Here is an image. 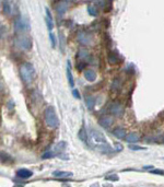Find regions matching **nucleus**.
I'll use <instances>...</instances> for the list:
<instances>
[{"label": "nucleus", "mask_w": 164, "mask_h": 187, "mask_svg": "<svg viewBox=\"0 0 164 187\" xmlns=\"http://www.w3.org/2000/svg\"><path fill=\"white\" fill-rule=\"evenodd\" d=\"M3 30H4V25L1 24V38L3 37Z\"/></svg>", "instance_id": "39"}, {"label": "nucleus", "mask_w": 164, "mask_h": 187, "mask_svg": "<svg viewBox=\"0 0 164 187\" xmlns=\"http://www.w3.org/2000/svg\"><path fill=\"white\" fill-rule=\"evenodd\" d=\"M163 143H164V139H163Z\"/></svg>", "instance_id": "40"}, {"label": "nucleus", "mask_w": 164, "mask_h": 187, "mask_svg": "<svg viewBox=\"0 0 164 187\" xmlns=\"http://www.w3.org/2000/svg\"><path fill=\"white\" fill-rule=\"evenodd\" d=\"M66 75H67V79H68V83L71 88H75V79L72 75L71 72V62L70 60L67 61V68H66Z\"/></svg>", "instance_id": "12"}, {"label": "nucleus", "mask_w": 164, "mask_h": 187, "mask_svg": "<svg viewBox=\"0 0 164 187\" xmlns=\"http://www.w3.org/2000/svg\"><path fill=\"white\" fill-rule=\"evenodd\" d=\"M86 65H88V62H84V61H82V60H78L77 65H75V68H77L78 71H83L84 68L86 67Z\"/></svg>", "instance_id": "26"}, {"label": "nucleus", "mask_w": 164, "mask_h": 187, "mask_svg": "<svg viewBox=\"0 0 164 187\" xmlns=\"http://www.w3.org/2000/svg\"><path fill=\"white\" fill-rule=\"evenodd\" d=\"M121 88H123V80H121V78H115L111 84V91L116 93V92L120 91Z\"/></svg>", "instance_id": "13"}, {"label": "nucleus", "mask_w": 164, "mask_h": 187, "mask_svg": "<svg viewBox=\"0 0 164 187\" xmlns=\"http://www.w3.org/2000/svg\"><path fill=\"white\" fill-rule=\"evenodd\" d=\"M125 140L127 141L128 143H136V142H138V141L140 140V137L136 132H129V134H127Z\"/></svg>", "instance_id": "19"}, {"label": "nucleus", "mask_w": 164, "mask_h": 187, "mask_svg": "<svg viewBox=\"0 0 164 187\" xmlns=\"http://www.w3.org/2000/svg\"><path fill=\"white\" fill-rule=\"evenodd\" d=\"M77 59L82 60V61H86V60L91 59V55L86 48H80L77 52Z\"/></svg>", "instance_id": "11"}, {"label": "nucleus", "mask_w": 164, "mask_h": 187, "mask_svg": "<svg viewBox=\"0 0 164 187\" xmlns=\"http://www.w3.org/2000/svg\"><path fill=\"white\" fill-rule=\"evenodd\" d=\"M126 72L127 73H129V75H134V65H129V67L128 68H126Z\"/></svg>", "instance_id": "35"}, {"label": "nucleus", "mask_w": 164, "mask_h": 187, "mask_svg": "<svg viewBox=\"0 0 164 187\" xmlns=\"http://www.w3.org/2000/svg\"><path fill=\"white\" fill-rule=\"evenodd\" d=\"M108 113H109L112 116L121 117L125 113V108H124V106L121 105L120 102L115 101V102H113V103H111L109 106H108Z\"/></svg>", "instance_id": "5"}, {"label": "nucleus", "mask_w": 164, "mask_h": 187, "mask_svg": "<svg viewBox=\"0 0 164 187\" xmlns=\"http://www.w3.org/2000/svg\"><path fill=\"white\" fill-rule=\"evenodd\" d=\"M83 75H84L85 80H88L89 82L95 81V80H96V77H98L95 70H93V69H85Z\"/></svg>", "instance_id": "16"}, {"label": "nucleus", "mask_w": 164, "mask_h": 187, "mask_svg": "<svg viewBox=\"0 0 164 187\" xmlns=\"http://www.w3.org/2000/svg\"><path fill=\"white\" fill-rule=\"evenodd\" d=\"M14 43L22 50H31L32 49V38L29 35L19 34L14 39Z\"/></svg>", "instance_id": "4"}, {"label": "nucleus", "mask_w": 164, "mask_h": 187, "mask_svg": "<svg viewBox=\"0 0 164 187\" xmlns=\"http://www.w3.org/2000/svg\"><path fill=\"white\" fill-rule=\"evenodd\" d=\"M72 95H73L77 100H80V98H81V95H80V93H79L78 89H75V88L72 89Z\"/></svg>", "instance_id": "33"}, {"label": "nucleus", "mask_w": 164, "mask_h": 187, "mask_svg": "<svg viewBox=\"0 0 164 187\" xmlns=\"http://www.w3.org/2000/svg\"><path fill=\"white\" fill-rule=\"evenodd\" d=\"M44 121L47 127H49L50 129H55L58 127L59 125V119L57 117L55 108L52 106H48L46 107L45 112H44Z\"/></svg>", "instance_id": "2"}, {"label": "nucleus", "mask_w": 164, "mask_h": 187, "mask_svg": "<svg viewBox=\"0 0 164 187\" xmlns=\"http://www.w3.org/2000/svg\"><path fill=\"white\" fill-rule=\"evenodd\" d=\"M8 108H9V109H12V108H14V102H13V101H9V102H8Z\"/></svg>", "instance_id": "38"}, {"label": "nucleus", "mask_w": 164, "mask_h": 187, "mask_svg": "<svg viewBox=\"0 0 164 187\" xmlns=\"http://www.w3.org/2000/svg\"><path fill=\"white\" fill-rule=\"evenodd\" d=\"M104 39H105V43H106V46H111V43H112V41H111V37H109V35H108L107 33H105L104 34Z\"/></svg>", "instance_id": "34"}, {"label": "nucleus", "mask_w": 164, "mask_h": 187, "mask_svg": "<svg viewBox=\"0 0 164 187\" xmlns=\"http://www.w3.org/2000/svg\"><path fill=\"white\" fill-rule=\"evenodd\" d=\"M55 154H56L55 151L48 150V151H46V152H44V153L42 154V159L43 160H46V159H52V157H55Z\"/></svg>", "instance_id": "25"}, {"label": "nucleus", "mask_w": 164, "mask_h": 187, "mask_svg": "<svg viewBox=\"0 0 164 187\" xmlns=\"http://www.w3.org/2000/svg\"><path fill=\"white\" fill-rule=\"evenodd\" d=\"M88 12H89V14H90V16H94V18L98 16V9H96V7L93 6V4H89V6H88Z\"/></svg>", "instance_id": "24"}, {"label": "nucleus", "mask_w": 164, "mask_h": 187, "mask_svg": "<svg viewBox=\"0 0 164 187\" xmlns=\"http://www.w3.org/2000/svg\"><path fill=\"white\" fill-rule=\"evenodd\" d=\"M45 12H46V24H47V29H48L49 32H52V29H54V21H52V12L48 8H45Z\"/></svg>", "instance_id": "14"}, {"label": "nucleus", "mask_w": 164, "mask_h": 187, "mask_svg": "<svg viewBox=\"0 0 164 187\" xmlns=\"http://www.w3.org/2000/svg\"><path fill=\"white\" fill-rule=\"evenodd\" d=\"M105 180H111V182H117V180H119V177H118V175H116V174H112V175H109V176L105 177Z\"/></svg>", "instance_id": "31"}, {"label": "nucleus", "mask_w": 164, "mask_h": 187, "mask_svg": "<svg viewBox=\"0 0 164 187\" xmlns=\"http://www.w3.org/2000/svg\"><path fill=\"white\" fill-rule=\"evenodd\" d=\"M152 169H154L153 165H144V166L142 167V170H144V171H151Z\"/></svg>", "instance_id": "37"}, {"label": "nucleus", "mask_w": 164, "mask_h": 187, "mask_svg": "<svg viewBox=\"0 0 164 187\" xmlns=\"http://www.w3.org/2000/svg\"><path fill=\"white\" fill-rule=\"evenodd\" d=\"M31 29V24L27 18L25 16H19L14 20V30L18 34H24Z\"/></svg>", "instance_id": "3"}, {"label": "nucleus", "mask_w": 164, "mask_h": 187, "mask_svg": "<svg viewBox=\"0 0 164 187\" xmlns=\"http://www.w3.org/2000/svg\"><path fill=\"white\" fill-rule=\"evenodd\" d=\"M85 104H86L88 109L92 111V109L94 108V105H95V98L94 96H92V95L86 96V98H85Z\"/></svg>", "instance_id": "21"}, {"label": "nucleus", "mask_w": 164, "mask_h": 187, "mask_svg": "<svg viewBox=\"0 0 164 187\" xmlns=\"http://www.w3.org/2000/svg\"><path fill=\"white\" fill-rule=\"evenodd\" d=\"M114 149L116 152H121L124 150V146L120 143V142H115L114 143Z\"/></svg>", "instance_id": "30"}, {"label": "nucleus", "mask_w": 164, "mask_h": 187, "mask_svg": "<svg viewBox=\"0 0 164 187\" xmlns=\"http://www.w3.org/2000/svg\"><path fill=\"white\" fill-rule=\"evenodd\" d=\"M68 1H66V0H61V1H59L57 4H56V12H57V14H59V16H64L66 12H67V10H68Z\"/></svg>", "instance_id": "8"}, {"label": "nucleus", "mask_w": 164, "mask_h": 187, "mask_svg": "<svg viewBox=\"0 0 164 187\" xmlns=\"http://www.w3.org/2000/svg\"><path fill=\"white\" fill-rule=\"evenodd\" d=\"M49 39H50L52 47V48H55L56 47V37H55V34H54L52 32H49Z\"/></svg>", "instance_id": "29"}, {"label": "nucleus", "mask_w": 164, "mask_h": 187, "mask_svg": "<svg viewBox=\"0 0 164 187\" xmlns=\"http://www.w3.org/2000/svg\"><path fill=\"white\" fill-rule=\"evenodd\" d=\"M129 149L132 151H142V150H147L146 147H141V146H137V144L134 143H129Z\"/></svg>", "instance_id": "27"}, {"label": "nucleus", "mask_w": 164, "mask_h": 187, "mask_svg": "<svg viewBox=\"0 0 164 187\" xmlns=\"http://www.w3.org/2000/svg\"><path fill=\"white\" fill-rule=\"evenodd\" d=\"M59 38H60V49H61V52H64V46H65V42H64V35H62L61 33H60V35H59Z\"/></svg>", "instance_id": "36"}, {"label": "nucleus", "mask_w": 164, "mask_h": 187, "mask_svg": "<svg viewBox=\"0 0 164 187\" xmlns=\"http://www.w3.org/2000/svg\"><path fill=\"white\" fill-rule=\"evenodd\" d=\"M73 175L72 172H65V171H55L52 172V176L57 178H69Z\"/></svg>", "instance_id": "18"}, {"label": "nucleus", "mask_w": 164, "mask_h": 187, "mask_svg": "<svg viewBox=\"0 0 164 187\" xmlns=\"http://www.w3.org/2000/svg\"><path fill=\"white\" fill-rule=\"evenodd\" d=\"M107 62L109 65H117L120 62V58H119V55H118L117 52H113V50H108L107 54Z\"/></svg>", "instance_id": "9"}, {"label": "nucleus", "mask_w": 164, "mask_h": 187, "mask_svg": "<svg viewBox=\"0 0 164 187\" xmlns=\"http://www.w3.org/2000/svg\"><path fill=\"white\" fill-rule=\"evenodd\" d=\"M20 75H21L22 81L26 85L31 84L33 79H34V75H35V70H34V67H33L32 64H30V62L22 64L21 67H20Z\"/></svg>", "instance_id": "1"}, {"label": "nucleus", "mask_w": 164, "mask_h": 187, "mask_svg": "<svg viewBox=\"0 0 164 187\" xmlns=\"http://www.w3.org/2000/svg\"><path fill=\"white\" fill-rule=\"evenodd\" d=\"M113 121H114V119H113L112 116H109V115H105V116H102V117L98 119V124H100V126H102L103 128H108L113 125Z\"/></svg>", "instance_id": "10"}, {"label": "nucleus", "mask_w": 164, "mask_h": 187, "mask_svg": "<svg viewBox=\"0 0 164 187\" xmlns=\"http://www.w3.org/2000/svg\"><path fill=\"white\" fill-rule=\"evenodd\" d=\"M78 137L79 139L82 141V142H84L85 144H88V140H89V137H88V134H86V131H85V127L84 125H82L81 129L79 131L78 134Z\"/></svg>", "instance_id": "20"}, {"label": "nucleus", "mask_w": 164, "mask_h": 187, "mask_svg": "<svg viewBox=\"0 0 164 187\" xmlns=\"http://www.w3.org/2000/svg\"><path fill=\"white\" fill-rule=\"evenodd\" d=\"M90 135H91V138L96 143H107L106 138H105V136L102 134L101 131H98V130H95V129H91Z\"/></svg>", "instance_id": "7"}, {"label": "nucleus", "mask_w": 164, "mask_h": 187, "mask_svg": "<svg viewBox=\"0 0 164 187\" xmlns=\"http://www.w3.org/2000/svg\"><path fill=\"white\" fill-rule=\"evenodd\" d=\"M11 161H12V159L8 154L4 153V152H1V162L2 163H8V162H11Z\"/></svg>", "instance_id": "28"}, {"label": "nucleus", "mask_w": 164, "mask_h": 187, "mask_svg": "<svg viewBox=\"0 0 164 187\" xmlns=\"http://www.w3.org/2000/svg\"><path fill=\"white\" fill-rule=\"evenodd\" d=\"M1 4H2L3 14H10V13H11V6H10L9 0H2V1H1Z\"/></svg>", "instance_id": "22"}, {"label": "nucleus", "mask_w": 164, "mask_h": 187, "mask_svg": "<svg viewBox=\"0 0 164 187\" xmlns=\"http://www.w3.org/2000/svg\"><path fill=\"white\" fill-rule=\"evenodd\" d=\"M77 39L81 45H90L92 43V34L86 30H81L78 32Z\"/></svg>", "instance_id": "6"}, {"label": "nucleus", "mask_w": 164, "mask_h": 187, "mask_svg": "<svg viewBox=\"0 0 164 187\" xmlns=\"http://www.w3.org/2000/svg\"><path fill=\"white\" fill-rule=\"evenodd\" d=\"M32 175L33 173L30 170H27V169H20V170L16 171V176L19 178H22V180H27Z\"/></svg>", "instance_id": "15"}, {"label": "nucleus", "mask_w": 164, "mask_h": 187, "mask_svg": "<svg viewBox=\"0 0 164 187\" xmlns=\"http://www.w3.org/2000/svg\"><path fill=\"white\" fill-rule=\"evenodd\" d=\"M112 132H113V135H114V137H116L117 139H125L126 136H127V131H126V129H124V128H121V127L115 128Z\"/></svg>", "instance_id": "17"}, {"label": "nucleus", "mask_w": 164, "mask_h": 187, "mask_svg": "<svg viewBox=\"0 0 164 187\" xmlns=\"http://www.w3.org/2000/svg\"><path fill=\"white\" fill-rule=\"evenodd\" d=\"M150 173L153 174V175H164V171L159 170V169H152L150 171Z\"/></svg>", "instance_id": "32"}, {"label": "nucleus", "mask_w": 164, "mask_h": 187, "mask_svg": "<svg viewBox=\"0 0 164 187\" xmlns=\"http://www.w3.org/2000/svg\"><path fill=\"white\" fill-rule=\"evenodd\" d=\"M66 147H67V142L66 141H59L58 143L55 146V152L57 154L61 153L62 151L66 149Z\"/></svg>", "instance_id": "23"}]
</instances>
